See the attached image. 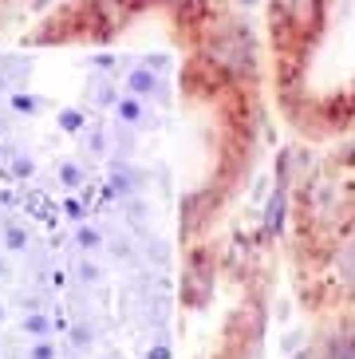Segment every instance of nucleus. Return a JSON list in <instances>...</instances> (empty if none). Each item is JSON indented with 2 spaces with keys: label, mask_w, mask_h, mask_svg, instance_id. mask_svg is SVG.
I'll return each instance as SVG.
<instances>
[{
  "label": "nucleus",
  "mask_w": 355,
  "mask_h": 359,
  "mask_svg": "<svg viewBox=\"0 0 355 359\" xmlns=\"http://www.w3.org/2000/svg\"><path fill=\"white\" fill-rule=\"evenodd\" d=\"M276 20L296 28V32H312L320 20V0H272Z\"/></svg>",
  "instance_id": "obj_2"
},
{
  "label": "nucleus",
  "mask_w": 355,
  "mask_h": 359,
  "mask_svg": "<svg viewBox=\"0 0 355 359\" xmlns=\"http://www.w3.org/2000/svg\"><path fill=\"white\" fill-rule=\"evenodd\" d=\"M209 60H213L217 67H225L229 75L253 72V40L245 32H225L221 40H213Z\"/></svg>",
  "instance_id": "obj_1"
},
{
  "label": "nucleus",
  "mask_w": 355,
  "mask_h": 359,
  "mask_svg": "<svg viewBox=\"0 0 355 359\" xmlns=\"http://www.w3.org/2000/svg\"><path fill=\"white\" fill-rule=\"evenodd\" d=\"M32 359H55L52 344H36V348H32Z\"/></svg>",
  "instance_id": "obj_7"
},
{
  "label": "nucleus",
  "mask_w": 355,
  "mask_h": 359,
  "mask_svg": "<svg viewBox=\"0 0 355 359\" xmlns=\"http://www.w3.org/2000/svg\"><path fill=\"white\" fill-rule=\"evenodd\" d=\"M119 115H123L126 123H135V118H138V103H135V99H126V103L119 107Z\"/></svg>",
  "instance_id": "obj_6"
},
{
  "label": "nucleus",
  "mask_w": 355,
  "mask_h": 359,
  "mask_svg": "<svg viewBox=\"0 0 355 359\" xmlns=\"http://www.w3.org/2000/svg\"><path fill=\"white\" fill-rule=\"evenodd\" d=\"M150 359H166V348H154V351H150Z\"/></svg>",
  "instance_id": "obj_9"
},
{
  "label": "nucleus",
  "mask_w": 355,
  "mask_h": 359,
  "mask_svg": "<svg viewBox=\"0 0 355 359\" xmlns=\"http://www.w3.org/2000/svg\"><path fill=\"white\" fill-rule=\"evenodd\" d=\"M0 316H4V308H0Z\"/></svg>",
  "instance_id": "obj_10"
},
{
  "label": "nucleus",
  "mask_w": 355,
  "mask_h": 359,
  "mask_svg": "<svg viewBox=\"0 0 355 359\" xmlns=\"http://www.w3.org/2000/svg\"><path fill=\"white\" fill-rule=\"evenodd\" d=\"M335 273H340L344 285L355 288V241H347L344 249H340V257H335Z\"/></svg>",
  "instance_id": "obj_3"
},
{
  "label": "nucleus",
  "mask_w": 355,
  "mask_h": 359,
  "mask_svg": "<svg viewBox=\"0 0 355 359\" xmlns=\"http://www.w3.org/2000/svg\"><path fill=\"white\" fill-rule=\"evenodd\" d=\"M324 359H355V339L351 336H335L332 344H328Z\"/></svg>",
  "instance_id": "obj_4"
},
{
  "label": "nucleus",
  "mask_w": 355,
  "mask_h": 359,
  "mask_svg": "<svg viewBox=\"0 0 355 359\" xmlns=\"http://www.w3.org/2000/svg\"><path fill=\"white\" fill-rule=\"evenodd\" d=\"M24 332H28V336H48L52 324H48V316H28L24 320Z\"/></svg>",
  "instance_id": "obj_5"
},
{
  "label": "nucleus",
  "mask_w": 355,
  "mask_h": 359,
  "mask_svg": "<svg viewBox=\"0 0 355 359\" xmlns=\"http://www.w3.org/2000/svg\"><path fill=\"white\" fill-rule=\"evenodd\" d=\"M150 87H154V79H150L147 72H138L135 75V91H150Z\"/></svg>",
  "instance_id": "obj_8"
}]
</instances>
